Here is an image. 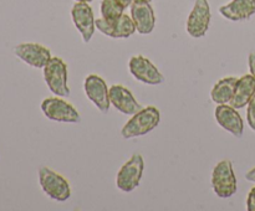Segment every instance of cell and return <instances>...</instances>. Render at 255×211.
Instances as JSON below:
<instances>
[{"label":"cell","mask_w":255,"mask_h":211,"mask_svg":"<svg viewBox=\"0 0 255 211\" xmlns=\"http://www.w3.org/2000/svg\"><path fill=\"white\" fill-rule=\"evenodd\" d=\"M161 121V112L154 106L143 107L141 111L132 114L131 119L126 122L121 129V136L125 139L137 138V137L146 136L158 126Z\"/></svg>","instance_id":"1"},{"label":"cell","mask_w":255,"mask_h":211,"mask_svg":"<svg viewBox=\"0 0 255 211\" xmlns=\"http://www.w3.org/2000/svg\"><path fill=\"white\" fill-rule=\"evenodd\" d=\"M212 188L218 198H232L238 190V181L234 174L233 163L229 159L219 161L212 173Z\"/></svg>","instance_id":"2"},{"label":"cell","mask_w":255,"mask_h":211,"mask_svg":"<svg viewBox=\"0 0 255 211\" xmlns=\"http://www.w3.org/2000/svg\"><path fill=\"white\" fill-rule=\"evenodd\" d=\"M44 79L55 96H70L69 73L64 60L60 57H51L44 67Z\"/></svg>","instance_id":"3"},{"label":"cell","mask_w":255,"mask_h":211,"mask_svg":"<svg viewBox=\"0 0 255 211\" xmlns=\"http://www.w3.org/2000/svg\"><path fill=\"white\" fill-rule=\"evenodd\" d=\"M39 183L42 191L49 198L56 201H66L71 196L70 183L61 175L47 166H42L39 170Z\"/></svg>","instance_id":"4"},{"label":"cell","mask_w":255,"mask_h":211,"mask_svg":"<svg viewBox=\"0 0 255 211\" xmlns=\"http://www.w3.org/2000/svg\"><path fill=\"white\" fill-rule=\"evenodd\" d=\"M144 161L141 154L136 153L121 166L116 176V186L124 193H131L141 183Z\"/></svg>","instance_id":"5"},{"label":"cell","mask_w":255,"mask_h":211,"mask_svg":"<svg viewBox=\"0 0 255 211\" xmlns=\"http://www.w3.org/2000/svg\"><path fill=\"white\" fill-rule=\"evenodd\" d=\"M41 111L45 117L61 123H77L81 121L80 113L70 102L61 97H49L41 103Z\"/></svg>","instance_id":"6"},{"label":"cell","mask_w":255,"mask_h":211,"mask_svg":"<svg viewBox=\"0 0 255 211\" xmlns=\"http://www.w3.org/2000/svg\"><path fill=\"white\" fill-rule=\"evenodd\" d=\"M211 19L212 12L208 0H196L186 24V30L189 36L194 39L204 36L211 25Z\"/></svg>","instance_id":"7"},{"label":"cell","mask_w":255,"mask_h":211,"mask_svg":"<svg viewBox=\"0 0 255 211\" xmlns=\"http://www.w3.org/2000/svg\"><path fill=\"white\" fill-rule=\"evenodd\" d=\"M128 69L137 81H141L146 84L157 86L164 82V76L162 72L142 55L131 57L128 62Z\"/></svg>","instance_id":"8"},{"label":"cell","mask_w":255,"mask_h":211,"mask_svg":"<svg viewBox=\"0 0 255 211\" xmlns=\"http://www.w3.org/2000/svg\"><path fill=\"white\" fill-rule=\"evenodd\" d=\"M84 89L87 98L96 106L99 111L102 113H107L111 106L110 102V88L107 87L106 82L99 74H89L85 78Z\"/></svg>","instance_id":"9"},{"label":"cell","mask_w":255,"mask_h":211,"mask_svg":"<svg viewBox=\"0 0 255 211\" xmlns=\"http://www.w3.org/2000/svg\"><path fill=\"white\" fill-rule=\"evenodd\" d=\"M71 16L75 26L81 34L82 41L87 44L92 39L96 29V20L92 7L90 6L89 2L76 1L71 9Z\"/></svg>","instance_id":"10"},{"label":"cell","mask_w":255,"mask_h":211,"mask_svg":"<svg viewBox=\"0 0 255 211\" xmlns=\"http://www.w3.org/2000/svg\"><path fill=\"white\" fill-rule=\"evenodd\" d=\"M96 27L102 34L112 37V39H127L136 31L133 20L126 14H122L121 16L115 20H107L104 17L97 19Z\"/></svg>","instance_id":"11"},{"label":"cell","mask_w":255,"mask_h":211,"mask_svg":"<svg viewBox=\"0 0 255 211\" xmlns=\"http://www.w3.org/2000/svg\"><path fill=\"white\" fill-rule=\"evenodd\" d=\"M15 55L21 61L35 69H44L45 65L51 59V52L44 45L36 42H25L19 44L14 49Z\"/></svg>","instance_id":"12"},{"label":"cell","mask_w":255,"mask_h":211,"mask_svg":"<svg viewBox=\"0 0 255 211\" xmlns=\"http://www.w3.org/2000/svg\"><path fill=\"white\" fill-rule=\"evenodd\" d=\"M214 117L219 126L227 132L233 134L237 138H241L244 132V122L237 108L232 107L229 103L217 104Z\"/></svg>","instance_id":"13"},{"label":"cell","mask_w":255,"mask_h":211,"mask_svg":"<svg viewBox=\"0 0 255 211\" xmlns=\"http://www.w3.org/2000/svg\"><path fill=\"white\" fill-rule=\"evenodd\" d=\"M109 92L111 106H114L121 113L132 116L143 108V106L134 98L132 92L122 84H112Z\"/></svg>","instance_id":"14"},{"label":"cell","mask_w":255,"mask_h":211,"mask_svg":"<svg viewBox=\"0 0 255 211\" xmlns=\"http://www.w3.org/2000/svg\"><path fill=\"white\" fill-rule=\"evenodd\" d=\"M131 19L133 20L136 31L148 35L156 26V16L149 2H136L131 5Z\"/></svg>","instance_id":"15"},{"label":"cell","mask_w":255,"mask_h":211,"mask_svg":"<svg viewBox=\"0 0 255 211\" xmlns=\"http://www.w3.org/2000/svg\"><path fill=\"white\" fill-rule=\"evenodd\" d=\"M219 12L231 21H244L255 14V0H232L219 7Z\"/></svg>","instance_id":"16"},{"label":"cell","mask_w":255,"mask_h":211,"mask_svg":"<svg viewBox=\"0 0 255 211\" xmlns=\"http://www.w3.org/2000/svg\"><path fill=\"white\" fill-rule=\"evenodd\" d=\"M255 94V78L252 74H244L237 82L236 91H234L233 98L231 99L229 104L237 109L248 106L249 101L253 98Z\"/></svg>","instance_id":"17"},{"label":"cell","mask_w":255,"mask_h":211,"mask_svg":"<svg viewBox=\"0 0 255 211\" xmlns=\"http://www.w3.org/2000/svg\"><path fill=\"white\" fill-rule=\"evenodd\" d=\"M238 77L229 76L222 78L213 86L211 92L212 101L216 104H226L231 102L233 98L234 91H236Z\"/></svg>","instance_id":"18"},{"label":"cell","mask_w":255,"mask_h":211,"mask_svg":"<svg viewBox=\"0 0 255 211\" xmlns=\"http://www.w3.org/2000/svg\"><path fill=\"white\" fill-rule=\"evenodd\" d=\"M125 7L117 0H102L101 15L104 19L115 20L124 14Z\"/></svg>","instance_id":"19"},{"label":"cell","mask_w":255,"mask_h":211,"mask_svg":"<svg viewBox=\"0 0 255 211\" xmlns=\"http://www.w3.org/2000/svg\"><path fill=\"white\" fill-rule=\"evenodd\" d=\"M247 119L252 131L255 132V94L253 98L249 101L248 108H247Z\"/></svg>","instance_id":"20"},{"label":"cell","mask_w":255,"mask_h":211,"mask_svg":"<svg viewBox=\"0 0 255 211\" xmlns=\"http://www.w3.org/2000/svg\"><path fill=\"white\" fill-rule=\"evenodd\" d=\"M247 210L255 211V186L251 189L248 198H247Z\"/></svg>","instance_id":"21"},{"label":"cell","mask_w":255,"mask_h":211,"mask_svg":"<svg viewBox=\"0 0 255 211\" xmlns=\"http://www.w3.org/2000/svg\"><path fill=\"white\" fill-rule=\"evenodd\" d=\"M249 70H251V74L255 78V51H252L248 57Z\"/></svg>","instance_id":"22"},{"label":"cell","mask_w":255,"mask_h":211,"mask_svg":"<svg viewBox=\"0 0 255 211\" xmlns=\"http://www.w3.org/2000/svg\"><path fill=\"white\" fill-rule=\"evenodd\" d=\"M246 179L248 181H252V183H255V166L246 174Z\"/></svg>","instance_id":"23"},{"label":"cell","mask_w":255,"mask_h":211,"mask_svg":"<svg viewBox=\"0 0 255 211\" xmlns=\"http://www.w3.org/2000/svg\"><path fill=\"white\" fill-rule=\"evenodd\" d=\"M117 1H119L120 4H121L122 6L125 7V9H126V7L131 6V5L133 4V1H134V0H117Z\"/></svg>","instance_id":"24"},{"label":"cell","mask_w":255,"mask_h":211,"mask_svg":"<svg viewBox=\"0 0 255 211\" xmlns=\"http://www.w3.org/2000/svg\"><path fill=\"white\" fill-rule=\"evenodd\" d=\"M136 2H151L152 0H134Z\"/></svg>","instance_id":"25"},{"label":"cell","mask_w":255,"mask_h":211,"mask_svg":"<svg viewBox=\"0 0 255 211\" xmlns=\"http://www.w3.org/2000/svg\"><path fill=\"white\" fill-rule=\"evenodd\" d=\"M76 1H80V2H91V1H94V0H76Z\"/></svg>","instance_id":"26"}]
</instances>
